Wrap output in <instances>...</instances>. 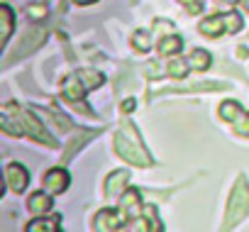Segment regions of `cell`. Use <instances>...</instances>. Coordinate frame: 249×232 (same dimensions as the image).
I'll return each instance as SVG.
<instances>
[{
    "label": "cell",
    "mask_w": 249,
    "mask_h": 232,
    "mask_svg": "<svg viewBox=\"0 0 249 232\" xmlns=\"http://www.w3.org/2000/svg\"><path fill=\"white\" fill-rule=\"evenodd\" d=\"M120 210L127 215V220H137L140 210H142V198L137 193V188H127L120 198Z\"/></svg>",
    "instance_id": "cell-11"
},
{
    "label": "cell",
    "mask_w": 249,
    "mask_h": 232,
    "mask_svg": "<svg viewBox=\"0 0 249 232\" xmlns=\"http://www.w3.org/2000/svg\"><path fill=\"white\" fill-rule=\"evenodd\" d=\"M135 3H137V0H135Z\"/></svg>",
    "instance_id": "cell-30"
},
{
    "label": "cell",
    "mask_w": 249,
    "mask_h": 232,
    "mask_svg": "<svg viewBox=\"0 0 249 232\" xmlns=\"http://www.w3.org/2000/svg\"><path fill=\"white\" fill-rule=\"evenodd\" d=\"M181 47H183L181 37L169 35V37H164V39L159 42V54H161V56H171V54H178V52H181Z\"/></svg>",
    "instance_id": "cell-19"
},
{
    "label": "cell",
    "mask_w": 249,
    "mask_h": 232,
    "mask_svg": "<svg viewBox=\"0 0 249 232\" xmlns=\"http://www.w3.org/2000/svg\"><path fill=\"white\" fill-rule=\"evenodd\" d=\"M181 5H186L188 8V13H200L203 10V5H200V0H178Z\"/></svg>",
    "instance_id": "cell-25"
},
{
    "label": "cell",
    "mask_w": 249,
    "mask_h": 232,
    "mask_svg": "<svg viewBox=\"0 0 249 232\" xmlns=\"http://www.w3.org/2000/svg\"><path fill=\"white\" fill-rule=\"evenodd\" d=\"M115 152L130 164H137V166H152V157L149 152L144 149L137 130L132 127V123H122V130L115 135Z\"/></svg>",
    "instance_id": "cell-1"
},
{
    "label": "cell",
    "mask_w": 249,
    "mask_h": 232,
    "mask_svg": "<svg viewBox=\"0 0 249 232\" xmlns=\"http://www.w3.org/2000/svg\"><path fill=\"white\" fill-rule=\"evenodd\" d=\"M27 13H30V18H35V20L47 18V8H44V5H30V8H27Z\"/></svg>",
    "instance_id": "cell-24"
},
{
    "label": "cell",
    "mask_w": 249,
    "mask_h": 232,
    "mask_svg": "<svg viewBox=\"0 0 249 232\" xmlns=\"http://www.w3.org/2000/svg\"><path fill=\"white\" fill-rule=\"evenodd\" d=\"M73 3H78V5H90V3H95V0H73Z\"/></svg>",
    "instance_id": "cell-27"
},
{
    "label": "cell",
    "mask_w": 249,
    "mask_h": 232,
    "mask_svg": "<svg viewBox=\"0 0 249 232\" xmlns=\"http://www.w3.org/2000/svg\"><path fill=\"white\" fill-rule=\"evenodd\" d=\"M69 181H71L69 171H66L64 166H56V169L47 171V176H44V188H47L49 193H64V191L69 188Z\"/></svg>",
    "instance_id": "cell-10"
},
{
    "label": "cell",
    "mask_w": 249,
    "mask_h": 232,
    "mask_svg": "<svg viewBox=\"0 0 249 232\" xmlns=\"http://www.w3.org/2000/svg\"><path fill=\"white\" fill-rule=\"evenodd\" d=\"M61 230V217L54 215V217H35L30 225H27V232H56Z\"/></svg>",
    "instance_id": "cell-15"
},
{
    "label": "cell",
    "mask_w": 249,
    "mask_h": 232,
    "mask_svg": "<svg viewBox=\"0 0 249 232\" xmlns=\"http://www.w3.org/2000/svg\"><path fill=\"white\" fill-rule=\"evenodd\" d=\"M234 125V132L242 135V137H249V112H242L239 118L232 123Z\"/></svg>",
    "instance_id": "cell-23"
},
{
    "label": "cell",
    "mask_w": 249,
    "mask_h": 232,
    "mask_svg": "<svg viewBox=\"0 0 249 232\" xmlns=\"http://www.w3.org/2000/svg\"><path fill=\"white\" fill-rule=\"evenodd\" d=\"M27 208H30V213H35V215H44V213L52 210V198H49L47 193H35V196H30Z\"/></svg>",
    "instance_id": "cell-16"
},
{
    "label": "cell",
    "mask_w": 249,
    "mask_h": 232,
    "mask_svg": "<svg viewBox=\"0 0 249 232\" xmlns=\"http://www.w3.org/2000/svg\"><path fill=\"white\" fill-rule=\"evenodd\" d=\"M244 8H247V10H249V0H244Z\"/></svg>",
    "instance_id": "cell-29"
},
{
    "label": "cell",
    "mask_w": 249,
    "mask_h": 232,
    "mask_svg": "<svg viewBox=\"0 0 249 232\" xmlns=\"http://www.w3.org/2000/svg\"><path fill=\"white\" fill-rule=\"evenodd\" d=\"M242 112H244V110L239 107L237 100H225V103L220 105V118H222L225 123H234Z\"/></svg>",
    "instance_id": "cell-20"
},
{
    "label": "cell",
    "mask_w": 249,
    "mask_h": 232,
    "mask_svg": "<svg viewBox=\"0 0 249 232\" xmlns=\"http://www.w3.org/2000/svg\"><path fill=\"white\" fill-rule=\"evenodd\" d=\"M98 135H100V130H81L78 137H73V140L69 142V147H66L64 157H61V164H69V159H71L76 152H81V149L86 147V142H90V140L98 137Z\"/></svg>",
    "instance_id": "cell-12"
},
{
    "label": "cell",
    "mask_w": 249,
    "mask_h": 232,
    "mask_svg": "<svg viewBox=\"0 0 249 232\" xmlns=\"http://www.w3.org/2000/svg\"><path fill=\"white\" fill-rule=\"evenodd\" d=\"M0 20H3V32H0V44H8L10 35H13V10L10 5H0Z\"/></svg>",
    "instance_id": "cell-18"
},
{
    "label": "cell",
    "mask_w": 249,
    "mask_h": 232,
    "mask_svg": "<svg viewBox=\"0 0 249 232\" xmlns=\"http://www.w3.org/2000/svg\"><path fill=\"white\" fill-rule=\"evenodd\" d=\"M88 90H90V88H88V83L83 81L81 71H73V73H69V76L64 78V83H61V95H64L69 103H76V105H73L76 110L81 107L86 115H93V110L83 105V95H86Z\"/></svg>",
    "instance_id": "cell-5"
},
{
    "label": "cell",
    "mask_w": 249,
    "mask_h": 232,
    "mask_svg": "<svg viewBox=\"0 0 249 232\" xmlns=\"http://www.w3.org/2000/svg\"><path fill=\"white\" fill-rule=\"evenodd\" d=\"M44 39H47V30H44V27H39V25L30 27V30L22 35V39L18 42V47H15V49L3 59V66H10L13 61L30 56L32 52H37V47H42V44H44Z\"/></svg>",
    "instance_id": "cell-3"
},
{
    "label": "cell",
    "mask_w": 249,
    "mask_h": 232,
    "mask_svg": "<svg viewBox=\"0 0 249 232\" xmlns=\"http://www.w3.org/2000/svg\"><path fill=\"white\" fill-rule=\"evenodd\" d=\"M222 3H230V5H234V3H237V0H222Z\"/></svg>",
    "instance_id": "cell-28"
},
{
    "label": "cell",
    "mask_w": 249,
    "mask_h": 232,
    "mask_svg": "<svg viewBox=\"0 0 249 232\" xmlns=\"http://www.w3.org/2000/svg\"><path fill=\"white\" fill-rule=\"evenodd\" d=\"M135 107H137V103H135L132 98H130V100H124V103H122V110H124V112H132Z\"/></svg>",
    "instance_id": "cell-26"
},
{
    "label": "cell",
    "mask_w": 249,
    "mask_h": 232,
    "mask_svg": "<svg viewBox=\"0 0 249 232\" xmlns=\"http://www.w3.org/2000/svg\"><path fill=\"white\" fill-rule=\"evenodd\" d=\"M25 110H20V105H15V103H8L5 107H3V115H0V127H3V132L5 135H15V137H20V135H25Z\"/></svg>",
    "instance_id": "cell-6"
},
{
    "label": "cell",
    "mask_w": 249,
    "mask_h": 232,
    "mask_svg": "<svg viewBox=\"0 0 249 232\" xmlns=\"http://www.w3.org/2000/svg\"><path fill=\"white\" fill-rule=\"evenodd\" d=\"M132 44H135V49L147 52V49L152 47V35H149L147 30H137V32L132 35Z\"/></svg>",
    "instance_id": "cell-22"
},
{
    "label": "cell",
    "mask_w": 249,
    "mask_h": 232,
    "mask_svg": "<svg viewBox=\"0 0 249 232\" xmlns=\"http://www.w3.org/2000/svg\"><path fill=\"white\" fill-rule=\"evenodd\" d=\"M249 215V183L244 176H237L234 188L230 193V203H227V213H225V230L237 227L244 217Z\"/></svg>",
    "instance_id": "cell-2"
},
{
    "label": "cell",
    "mask_w": 249,
    "mask_h": 232,
    "mask_svg": "<svg viewBox=\"0 0 249 232\" xmlns=\"http://www.w3.org/2000/svg\"><path fill=\"white\" fill-rule=\"evenodd\" d=\"M42 120H47V123H52V127H56L59 132H69L71 130V120L66 118V115H61V112H54V110H42V107H32Z\"/></svg>",
    "instance_id": "cell-14"
},
{
    "label": "cell",
    "mask_w": 249,
    "mask_h": 232,
    "mask_svg": "<svg viewBox=\"0 0 249 232\" xmlns=\"http://www.w3.org/2000/svg\"><path fill=\"white\" fill-rule=\"evenodd\" d=\"M127 178H130V171H115V174H110L107 176V181H105V196L107 198H115V196H120V193H124L127 188H124V183H127Z\"/></svg>",
    "instance_id": "cell-13"
},
{
    "label": "cell",
    "mask_w": 249,
    "mask_h": 232,
    "mask_svg": "<svg viewBox=\"0 0 249 232\" xmlns=\"http://www.w3.org/2000/svg\"><path fill=\"white\" fill-rule=\"evenodd\" d=\"M186 61L191 64V69L205 71V69H210V64H213V56H210L205 49H193V52L188 54V59H186Z\"/></svg>",
    "instance_id": "cell-17"
},
{
    "label": "cell",
    "mask_w": 249,
    "mask_h": 232,
    "mask_svg": "<svg viewBox=\"0 0 249 232\" xmlns=\"http://www.w3.org/2000/svg\"><path fill=\"white\" fill-rule=\"evenodd\" d=\"M22 118H25V135H30L35 142H44L47 147H56V140L44 130V125L39 123L42 118H39L35 110H25Z\"/></svg>",
    "instance_id": "cell-7"
},
{
    "label": "cell",
    "mask_w": 249,
    "mask_h": 232,
    "mask_svg": "<svg viewBox=\"0 0 249 232\" xmlns=\"http://www.w3.org/2000/svg\"><path fill=\"white\" fill-rule=\"evenodd\" d=\"M188 71H191V64L183 61V59H171V61L166 64V69H164V73H166V76H174V78H183Z\"/></svg>",
    "instance_id": "cell-21"
},
{
    "label": "cell",
    "mask_w": 249,
    "mask_h": 232,
    "mask_svg": "<svg viewBox=\"0 0 249 232\" xmlns=\"http://www.w3.org/2000/svg\"><path fill=\"white\" fill-rule=\"evenodd\" d=\"M127 220V215H124L122 210H100L93 220V230H100V232H110V230H120L122 222Z\"/></svg>",
    "instance_id": "cell-8"
},
{
    "label": "cell",
    "mask_w": 249,
    "mask_h": 232,
    "mask_svg": "<svg viewBox=\"0 0 249 232\" xmlns=\"http://www.w3.org/2000/svg\"><path fill=\"white\" fill-rule=\"evenodd\" d=\"M5 183H8L10 191L22 193V191L27 188V183H30V174H27V169L20 166V164H8V166H5Z\"/></svg>",
    "instance_id": "cell-9"
},
{
    "label": "cell",
    "mask_w": 249,
    "mask_h": 232,
    "mask_svg": "<svg viewBox=\"0 0 249 232\" xmlns=\"http://www.w3.org/2000/svg\"><path fill=\"white\" fill-rule=\"evenodd\" d=\"M242 30V18L237 13H225V15H213L200 22V32L205 37H220L225 32H239Z\"/></svg>",
    "instance_id": "cell-4"
}]
</instances>
